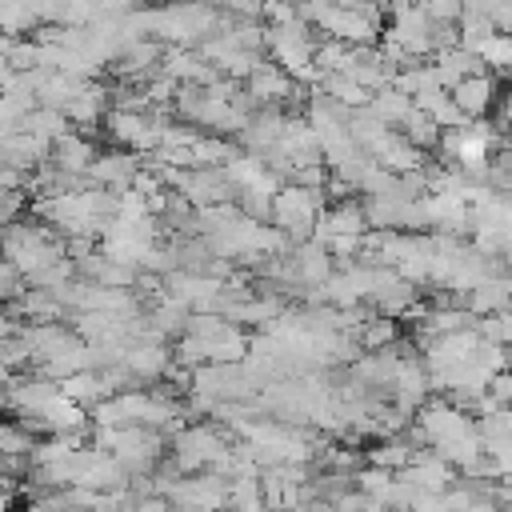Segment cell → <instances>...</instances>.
I'll return each mask as SVG.
<instances>
[{
	"label": "cell",
	"mask_w": 512,
	"mask_h": 512,
	"mask_svg": "<svg viewBox=\"0 0 512 512\" xmlns=\"http://www.w3.org/2000/svg\"><path fill=\"white\" fill-rule=\"evenodd\" d=\"M0 248L20 276H40L44 268L64 260V240H56L44 224H8L0 236Z\"/></svg>",
	"instance_id": "cell-2"
},
{
	"label": "cell",
	"mask_w": 512,
	"mask_h": 512,
	"mask_svg": "<svg viewBox=\"0 0 512 512\" xmlns=\"http://www.w3.org/2000/svg\"><path fill=\"white\" fill-rule=\"evenodd\" d=\"M60 172H72V176H88L92 160H96V144L84 136V132H64L56 144H52V156H48Z\"/></svg>",
	"instance_id": "cell-14"
},
{
	"label": "cell",
	"mask_w": 512,
	"mask_h": 512,
	"mask_svg": "<svg viewBox=\"0 0 512 512\" xmlns=\"http://www.w3.org/2000/svg\"><path fill=\"white\" fill-rule=\"evenodd\" d=\"M368 156H372L380 168L396 172V176H408V172H420V168H424V152H420L400 128H388V132L368 148Z\"/></svg>",
	"instance_id": "cell-11"
},
{
	"label": "cell",
	"mask_w": 512,
	"mask_h": 512,
	"mask_svg": "<svg viewBox=\"0 0 512 512\" xmlns=\"http://www.w3.org/2000/svg\"><path fill=\"white\" fill-rule=\"evenodd\" d=\"M464 304L472 308V316H492V312H504V308H512V296H508V276H500V272H492V276H484L468 296H464Z\"/></svg>",
	"instance_id": "cell-16"
},
{
	"label": "cell",
	"mask_w": 512,
	"mask_h": 512,
	"mask_svg": "<svg viewBox=\"0 0 512 512\" xmlns=\"http://www.w3.org/2000/svg\"><path fill=\"white\" fill-rule=\"evenodd\" d=\"M320 208H324V192L300 188V184H280L268 220H272V228H280V232L288 236V244H304V240H312V232H316Z\"/></svg>",
	"instance_id": "cell-4"
},
{
	"label": "cell",
	"mask_w": 512,
	"mask_h": 512,
	"mask_svg": "<svg viewBox=\"0 0 512 512\" xmlns=\"http://www.w3.org/2000/svg\"><path fill=\"white\" fill-rule=\"evenodd\" d=\"M412 456H416V448H412V440H404L400 432H396V436H384L376 448H368V464L388 468V472L408 468V464H412Z\"/></svg>",
	"instance_id": "cell-18"
},
{
	"label": "cell",
	"mask_w": 512,
	"mask_h": 512,
	"mask_svg": "<svg viewBox=\"0 0 512 512\" xmlns=\"http://www.w3.org/2000/svg\"><path fill=\"white\" fill-rule=\"evenodd\" d=\"M432 68H436L440 84H444V88H452V84H460L464 76L480 72L484 64H480V56H476V52H468V48L452 44V48H440V52H432Z\"/></svg>",
	"instance_id": "cell-15"
},
{
	"label": "cell",
	"mask_w": 512,
	"mask_h": 512,
	"mask_svg": "<svg viewBox=\"0 0 512 512\" xmlns=\"http://www.w3.org/2000/svg\"><path fill=\"white\" fill-rule=\"evenodd\" d=\"M396 476H400V480H408L416 492H448V488L456 484V468H452L440 452H432V448L416 452V456H412V464H408V468H400Z\"/></svg>",
	"instance_id": "cell-12"
},
{
	"label": "cell",
	"mask_w": 512,
	"mask_h": 512,
	"mask_svg": "<svg viewBox=\"0 0 512 512\" xmlns=\"http://www.w3.org/2000/svg\"><path fill=\"white\" fill-rule=\"evenodd\" d=\"M176 192L192 208H212V204H232L236 184L228 180L224 168H184L180 180H176Z\"/></svg>",
	"instance_id": "cell-5"
},
{
	"label": "cell",
	"mask_w": 512,
	"mask_h": 512,
	"mask_svg": "<svg viewBox=\"0 0 512 512\" xmlns=\"http://www.w3.org/2000/svg\"><path fill=\"white\" fill-rule=\"evenodd\" d=\"M16 284H20V272H16L8 260H0V300H4V296H12V292H16Z\"/></svg>",
	"instance_id": "cell-22"
},
{
	"label": "cell",
	"mask_w": 512,
	"mask_h": 512,
	"mask_svg": "<svg viewBox=\"0 0 512 512\" xmlns=\"http://www.w3.org/2000/svg\"><path fill=\"white\" fill-rule=\"evenodd\" d=\"M292 4H304V0H292Z\"/></svg>",
	"instance_id": "cell-24"
},
{
	"label": "cell",
	"mask_w": 512,
	"mask_h": 512,
	"mask_svg": "<svg viewBox=\"0 0 512 512\" xmlns=\"http://www.w3.org/2000/svg\"><path fill=\"white\" fill-rule=\"evenodd\" d=\"M448 96L456 100V108L464 112V120H484L496 108V100H500V80H496V72L480 68V72L464 76L460 84H452Z\"/></svg>",
	"instance_id": "cell-6"
},
{
	"label": "cell",
	"mask_w": 512,
	"mask_h": 512,
	"mask_svg": "<svg viewBox=\"0 0 512 512\" xmlns=\"http://www.w3.org/2000/svg\"><path fill=\"white\" fill-rule=\"evenodd\" d=\"M300 16L324 32V40H340V44H376L380 40V20L368 16L364 8H344L332 0H304Z\"/></svg>",
	"instance_id": "cell-3"
},
{
	"label": "cell",
	"mask_w": 512,
	"mask_h": 512,
	"mask_svg": "<svg viewBox=\"0 0 512 512\" xmlns=\"http://www.w3.org/2000/svg\"><path fill=\"white\" fill-rule=\"evenodd\" d=\"M284 124H288V116H284V108H256L252 116H248V124L236 132L240 136V144H244V152H256V156H268L276 144H280V136H284Z\"/></svg>",
	"instance_id": "cell-13"
},
{
	"label": "cell",
	"mask_w": 512,
	"mask_h": 512,
	"mask_svg": "<svg viewBox=\"0 0 512 512\" xmlns=\"http://www.w3.org/2000/svg\"><path fill=\"white\" fill-rule=\"evenodd\" d=\"M368 108L388 124V128H400L404 120H408V112L416 108V100L408 96V92H400L396 84H388V88H380V92H372V100H368Z\"/></svg>",
	"instance_id": "cell-17"
},
{
	"label": "cell",
	"mask_w": 512,
	"mask_h": 512,
	"mask_svg": "<svg viewBox=\"0 0 512 512\" xmlns=\"http://www.w3.org/2000/svg\"><path fill=\"white\" fill-rule=\"evenodd\" d=\"M244 88H248V96L256 100V108H280V104L292 100V92H296L300 84H296L276 60H260V64L248 72Z\"/></svg>",
	"instance_id": "cell-7"
},
{
	"label": "cell",
	"mask_w": 512,
	"mask_h": 512,
	"mask_svg": "<svg viewBox=\"0 0 512 512\" xmlns=\"http://www.w3.org/2000/svg\"><path fill=\"white\" fill-rule=\"evenodd\" d=\"M168 364H172V352L164 348V340H152V336H136L120 352V368L128 372V380H160Z\"/></svg>",
	"instance_id": "cell-9"
},
{
	"label": "cell",
	"mask_w": 512,
	"mask_h": 512,
	"mask_svg": "<svg viewBox=\"0 0 512 512\" xmlns=\"http://www.w3.org/2000/svg\"><path fill=\"white\" fill-rule=\"evenodd\" d=\"M488 392H492V396H496L504 408H512V364H508V368H500V372L492 376Z\"/></svg>",
	"instance_id": "cell-21"
},
{
	"label": "cell",
	"mask_w": 512,
	"mask_h": 512,
	"mask_svg": "<svg viewBox=\"0 0 512 512\" xmlns=\"http://www.w3.org/2000/svg\"><path fill=\"white\" fill-rule=\"evenodd\" d=\"M336 236H368V216H364V204H356L352 196L344 200H332L320 208V220H316V232L312 240L328 244Z\"/></svg>",
	"instance_id": "cell-8"
},
{
	"label": "cell",
	"mask_w": 512,
	"mask_h": 512,
	"mask_svg": "<svg viewBox=\"0 0 512 512\" xmlns=\"http://www.w3.org/2000/svg\"><path fill=\"white\" fill-rule=\"evenodd\" d=\"M508 80H512V72H508Z\"/></svg>",
	"instance_id": "cell-25"
},
{
	"label": "cell",
	"mask_w": 512,
	"mask_h": 512,
	"mask_svg": "<svg viewBox=\"0 0 512 512\" xmlns=\"http://www.w3.org/2000/svg\"><path fill=\"white\" fill-rule=\"evenodd\" d=\"M476 56H480V64H484L488 72L508 76V72H512V32H492V36L476 48Z\"/></svg>",
	"instance_id": "cell-20"
},
{
	"label": "cell",
	"mask_w": 512,
	"mask_h": 512,
	"mask_svg": "<svg viewBox=\"0 0 512 512\" xmlns=\"http://www.w3.org/2000/svg\"><path fill=\"white\" fill-rule=\"evenodd\" d=\"M504 156H508V164H512V136L504 140Z\"/></svg>",
	"instance_id": "cell-23"
},
{
	"label": "cell",
	"mask_w": 512,
	"mask_h": 512,
	"mask_svg": "<svg viewBox=\"0 0 512 512\" xmlns=\"http://www.w3.org/2000/svg\"><path fill=\"white\" fill-rule=\"evenodd\" d=\"M148 36L168 48H200L220 28V8L208 0H168L144 8Z\"/></svg>",
	"instance_id": "cell-1"
},
{
	"label": "cell",
	"mask_w": 512,
	"mask_h": 512,
	"mask_svg": "<svg viewBox=\"0 0 512 512\" xmlns=\"http://www.w3.org/2000/svg\"><path fill=\"white\" fill-rule=\"evenodd\" d=\"M140 152H128V148H116V152H100L88 168V184L96 188H112V192H124L136 184L140 176Z\"/></svg>",
	"instance_id": "cell-10"
},
{
	"label": "cell",
	"mask_w": 512,
	"mask_h": 512,
	"mask_svg": "<svg viewBox=\"0 0 512 512\" xmlns=\"http://www.w3.org/2000/svg\"><path fill=\"white\" fill-rule=\"evenodd\" d=\"M400 132L420 148V152H432V148H440V136H444V128L428 116V112H420V108H412L408 112V120L400 124Z\"/></svg>",
	"instance_id": "cell-19"
}]
</instances>
